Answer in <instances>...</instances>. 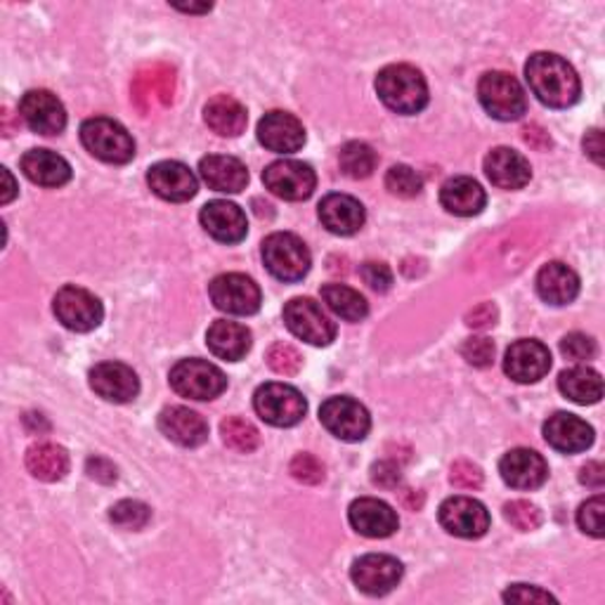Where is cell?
Wrapping results in <instances>:
<instances>
[{
    "label": "cell",
    "mask_w": 605,
    "mask_h": 605,
    "mask_svg": "<svg viewBox=\"0 0 605 605\" xmlns=\"http://www.w3.org/2000/svg\"><path fill=\"white\" fill-rule=\"evenodd\" d=\"M284 322L294 336L310 345H329L336 339V324L312 298H292L284 306Z\"/></svg>",
    "instance_id": "cell-8"
},
{
    "label": "cell",
    "mask_w": 605,
    "mask_h": 605,
    "mask_svg": "<svg viewBox=\"0 0 605 605\" xmlns=\"http://www.w3.org/2000/svg\"><path fill=\"white\" fill-rule=\"evenodd\" d=\"M461 355L473 367H489L495 359V343L485 336H473L461 345Z\"/></svg>",
    "instance_id": "cell-46"
},
{
    "label": "cell",
    "mask_w": 605,
    "mask_h": 605,
    "mask_svg": "<svg viewBox=\"0 0 605 605\" xmlns=\"http://www.w3.org/2000/svg\"><path fill=\"white\" fill-rule=\"evenodd\" d=\"M402 572L405 570H402V564L398 558L385 554H367L355 560L351 578L359 592H365L369 596H385L400 584Z\"/></svg>",
    "instance_id": "cell-14"
},
{
    "label": "cell",
    "mask_w": 605,
    "mask_h": 605,
    "mask_svg": "<svg viewBox=\"0 0 605 605\" xmlns=\"http://www.w3.org/2000/svg\"><path fill=\"white\" fill-rule=\"evenodd\" d=\"M263 182L272 194L284 201H302L315 192L317 178L308 164L282 158L263 170Z\"/></svg>",
    "instance_id": "cell-13"
},
{
    "label": "cell",
    "mask_w": 605,
    "mask_h": 605,
    "mask_svg": "<svg viewBox=\"0 0 605 605\" xmlns=\"http://www.w3.org/2000/svg\"><path fill=\"white\" fill-rule=\"evenodd\" d=\"M206 345L215 357L227 359V363H239L251 351V331L244 324L218 320L206 331Z\"/></svg>",
    "instance_id": "cell-30"
},
{
    "label": "cell",
    "mask_w": 605,
    "mask_h": 605,
    "mask_svg": "<svg viewBox=\"0 0 605 605\" xmlns=\"http://www.w3.org/2000/svg\"><path fill=\"white\" fill-rule=\"evenodd\" d=\"M268 365L272 371L282 373V377H294L302 367L300 353L289 343H275L268 351Z\"/></svg>",
    "instance_id": "cell-42"
},
{
    "label": "cell",
    "mask_w": 605,
    "mask_h": 605,
    "mask_svg": "<svg viewBox=\"0 0 605 605\" xmlns=\"http://www.w3.org/2000/svg\"><path fill=\"white\" fill-rule=\"evenodd\" d=\"M320 422L331 436H336L343 442H359L365 440L371 419L369 412L353 398H329L320 407Z\"/></svg>",
    "instance_id": "cell-10"
},
{
    "label": "cell",
    "mask_w": 605,
    "mask_h": 605,
    "mask_svg": "<svg viewBox=\"0 0 605 605\" xmlns=\"http://www.w3.org/2000/svg\"><path fill=\"white\" fill-rule=\"evenodd\" d=\"M176 69L168 64H147L133 76V103L140 114H156L173 105L176 97Z\"/></svg>",
    "instance_id": "cell-9"
},
{
    "label": "cell",
    "mask_w": 605,
    "mask_h": 605,
    "mask_svg": "<svg viewBox=\"0 0 605 605\" xmlns=\"http://www.w3.org/2000/svg\"><path fill=\"white\" fill-rule=\"evenodd\" d=\"M551 369V353L535 339L515 341L503 357V371L515 383H537Z\"/></svg>",
    "instance_id": "cell-16"
},
{
    "label": "cell",
    "mask_w": 605,
    "mask_h": 605,
    "mask_svg": "<svg viewBox=\"0 0 605 605\" xmlns=\"http://www.w3.org/2000/svg\"><path fill=\"white\" fill-rule=\"evenodd\" d=\"M204 121L213 133H218L223 138H237L244 133V128H247L249 114L239 99L229 95H218L204 107Z\"/></svg>",
    "instance_id": "cell-33"
},
{
    "label": "cell",
    "mask_w": 605,
    "mask_h": 605,
    "mask_svg": "<svg viewBox=\"0 0 605 605\" xmlns=\"http://www.w3.org/2000/svg\"><path fill=\"white\" fill-rule=\"evenodd\" d=\"M537 294L549 306H568L580 294V277L566 263H549L537 275Z\"/></svg>",
    "instance_id": "cell-29"
},
{
    "label": "cell",
    "mask_w": 605,
    "mask_h": 605,
    "mask_svg": "<svg viewBox=\"0 0 605 605\" xmlns=\"http://www.w3.org/2000/svg\"><path fill=\"white\" fill-rule=\"evenodd\" d=\"M371 481L373 485H379V487H385V489H395L402 481V475H400V466L395 464V461H377V464L371 466Z\"/></svg>",
    "instance_id": "cell-50"
},
{
    "label": "cell",
    "mask_w": 605,
    "mask_h": 605,
    "mask_svg": "<svg viewBox=\"0 0 605 605\" xmlns=\"http://www.w3.org/2000/svg\"><path fill=\"white\" fill-rule=\"evenodd\" d=\"M162 434L180 448H199L209 438V424L204 416L187 407H166L158 416Z\"/></svg>",
    "instance_id": "cell-27"
},
{
    "label": "cell",
    "mask_w": 605,
    "mask_h": 605,
    "mask_svg": "<svg viewBox=\"0 0 605 605\" xmlns=\"http://www.w3.org/2000/svg\"><path fill=\"white\" fill-rule=\"evenodd\" d=\"M450 481L459 489H478L483 485V471L481 466L471 464V461H456L450 473Z\"/></svg>",
    "instance_id": "cell-48"
},
{
    "label": "cell",
    "mask_w": 605,
    "mask_h": 605,
    "mask_svg": "<svg viewBox=\"0 0 605 605\" xmlns=\"http://www.w3.org/2000/svg\"><path fill=\"white\" fill-rule=\"evenodd\" d=\"M0 170H3V180H5V190H3V197H0V201H3V204H10L12 197L17 194V187H14V180H12L8 168H0Z\"/></svg>",
    "instance_id": "cell-56"
},
{
    "label": "cell",
    "mask_w": 605,
    "mask_h": 605,
    "mask_svg": "<svg viewBox=\"0 0 605 605\" xmlns=\"http://www.w3.org/2000/svg\"><path fill=\"white\" fill-rule=\"evenodd\" d=\"M499 473L503 483L513 489H537L549 478V466L542 454L535 450L518 448L509 454H503L499 461Z\"/></svg>",
    "instance_id": "cell-21"
},
{
    "label": "cell",
    "mask_w": 605,
    "mask_h": 605,
    "mask_svg": "<svg viewBox=\"0 0 605 605\" xmlns=\"http://www.w3.org/2000/svg\"><path fill=\"white\" fill-rule=\"evenodd\" d=\"M402 503H405L407 509L416 511V509H419L422 503H424V497H422V495H416L414 489H405V493H402Z\"/></svg>",
    "instance_id": "cell-57"
},
{
    "label": "cell",
    "mask_w": 605,
    "mask_h": 605,
    "mask_svg": "<svg viewBox=\"0 0 605 605\" xmlns=\"http://www.w3.org/2000/svg\"><path fill=\"white\" fill-rule=\"evenodd\" d=\"M359 275H363L365 284L369 289H373L377 294H385L393 286V272L385 263H377L369 261L363 268H359Z\"/></svg>",
    "instance_id": "cell-47"
},
{
    "label": "cell",
    "mask_w": 605,
    "mask_h": 605,
    "mask_svg": "<svg viewBox=\"0 0 605 605\" xmlns=\"http://www.w3.org/2000/svg\"><path fill=\"white\" fill-rule=\"evenodd\" d=\"M26 468L34 478L43 483H57L62 481L69 471V454L60 444L40 442L28 448L26 452Z\"/></svg>",
    "instance_id": "cell-34"
},
{
    "label": "cell",
    "mask_w": 605,
    "mask_h": 605,
    "mask_svg": "<svg viewBox=\"0 0 605 605\" xmlns=\"http://www.w3.org/2000/svg\"><path fill=\"white\" fill-rule=\"evenodd\" d=\"M201 225L206 233L223 244H237L249 233L247 213H244L233 201L215 199L201 209Z\"/></svg>",
    "instance_id": "cell-22"
},
{
    "label": "cell",
    "mask_w": 605,
    "mask_h": 605,
    "mask_svg": "<svg viewBox=\"0 0 605 605\" xmlns=\"http://www.w3.org/2000/svg\"><path fill=\"white\" fill-rule=\"evenodd\" d=\"M485 201L487 197L481 182H475L473 178H466V176L450 178L440 190V204L450 213L461 215V218L478 215L485 209Z\"/></svg>",
    "instance_id": "cell-31"
},
{
    "label": "cell",
    "mask_w": 605,
    "mask_h": 605,
    "mask_svg": "<svg viewBox=\"0 0 605 605\" xmlns=\"http://www.w3.org/2000/svg\"><path fill=\"white\" fill-rule=\"evenodd\" d=\"M503 601H507V603H549V601H556V598L549 592H542L539 586L513 584L511 589L503 592Z\"/></svg>",
    "instance_id": "cell-49"
},
{
    "label": "cell",
    "mask_w": 605,
    "mask_h": 605,
    "mask_svg": "<svg viewBox=\"0 0 605 605\" xmlns=\"http://www.w3.org/2000/svg\"><path fill=\"white\" fill-rule=\"evenodd\" d=\"M322 298L331 312L339 315L345 322H359L365 320L369 312V302L363 294H357L355 289L345 284H327L322 286Z\"/></svg>",
    "instance_id": "cell-36"
},
{
    "label": "cell",
    "mask_w": 605,
    "mask_h": 605,
    "mask_svg": "<svg viewBox=\"0 0 605 605\" xmlns=\"http://www.w3.org/2000/svg\"><path fill=\"white\" fill-rule=\"evenodd\" d=\"M603 511H605L603 497H594V499L584 501L578 511V525L582 527V532L601 539L603 537Z\"/></svg>",
    "instance_id": "cell-45"
},
{
    "label": "cell",
    "mask_w": 605,
    "mask_h": 605,
    "mask_svg": "<svg viewBox=\"0 0 605 605\" xmlns=\"http://www.w3.org/2000/svg\"><path fill=\"white\" fill-rule=\"evenodd\" d=\"M503 518L521 532H532L542 525V511L535 507V503H530L525 499L509 501L507 507H503Z\"/></svg>",
    "instance_id": "cell-41"
},
{
    "label": "cell",
    "mask_w": 605,
    "mask_h": 605,
    "mask_svg": "<svg viewBox=\"0 0 605 605\" xmlns=\"http://www.w3.org/2000/svg\"><path fill=\"white\" fill-rule=\"evenodd\" d=\"M109 518H111L114 525H119L123 530H142L150 523L152 511H150L147 503L126 499V501H119L117 507H111Z\"/></svg>",
    "instance_id": "cell-40"
},
{
    "label": "cell",
    "mask_w": 605,
    "mask_h": 605,
    "mask_svg": "<svg viewBox=\"0 0 605 605\" xmlns=\"http://www.w3.org/2000/svg\"><path fill=\"white\" fill-rule=\"evenodd\" d=\"M176 8L182 12H209L211 3L209 5H176Z\"/></svg>",
    "instance_id": "cell-58"
},
{
    "label": "cell",
    "mask_w": 605,
    "mask_h": 605,
    "mask_svg": "<svg viewBox=\"0 0 605 605\" xmlns=\"http://www.w3.org/2000/svg\"><path fill=\"white\" fill-rule=\"evenodd\" d=\"M24 176L40 187H62L71 180L67 158L50 150H32L22 156Z\"/></svg>",
    "instance_id": "cell-32"
},
{
    "label": "cell",
    "mask_w": 605,
    "mask_h": 605,
    "mask_svg": "<svg viewBox=\"0 0 605 605\" xmlns=\"http://www.w3.org/2000/svg\"><path fill=\"white\" fill-rule=\"evenodd\" d=\"M385 187H388V192L400 199H412L422 192L424 182H422L419 173H416L414 168H410L405 164H398L385 173Z\"/></svg>",
    "instance_id": "cell-39"
},
{
    "label": "cell",
    "mask_w": 605,
    "mask_h": 605,
    "mask_svg": "<svg viewBox=\"0 0 605 605\" xmlns=\"http://www.w3.org/2000/svg\"><path fill=\"white\" fill-rule=\"evenodd\" d=\"M525 79L530 91L542 105L551 109L572 107L580 99L582 83L564 57L554 52H535L525 64Z\"/></svg>",
    "instance_id": "cell-1"
},
{
    "label": "cell",
    "mask_w": 605,
    "mask_h": 605,
    "mask_svg": "<svg viewBox=\"0 0 605 605\" xmlns=\"http://www.w3.org/2000/svg\"><path fill=\"white\" fill-rule=\"evenodd\" d=\"M20 114L38 135H60L67 126L64 105L50 91H28L20 103Z\"/></svg>",
    "instance_id": "cell-17"
},
{
    "label": "cell",
    "mask_w": 605,
    "mask_h": 605,
    "mask_svg": "<svg viewBox=\"0 0 605 605\" xmlns=\"http://www.w3.org/2000/svg\"><path fill=\"white\" fill-rule=\"evenodd\" d=\"M365 206L348 194H329L320 201V221L331 235L351 237L365 225Z\"/></svg>",
    "instance_id": "cell-26"
},
{
    "label": "cell",
    "mask_w": 605,
    "mask_h": 605,
    "mask_svg": "<svg viewBox=\"0 0 605 605\" xmlns=\"http://www.w3.org/2000/svg\"><path fill=\"white\" fill-rule=\"evenodd\" d=\"M339 164L345 176L353 180L369 178L379 164V156L367 142H348L339 154Z\"/></svg>",
    "instance_id": "cell-37"
},
{
    "label": "cell",
    "mask_w": 605,
    "mask_h": 605,
    "mask_svg": "<svg viewBox=\"0 0 605 605\" xmlns=\"http://www.w3.org/2000/svg\"><path fill=\"white\" fill-rule=\"evenodd\" d=\"M258 140L270 152L294 154L306 145V128L286 111H270L258 123Z\"/></svg>",
    "instance_id": "cell-18"
},
{
    "label": "cell",
    "mask_w": 605,
    "mask_h": 605,
    "mask_svg": "<svg viewBox=\"0 0 605 605\" xmlns=\"http://www.w3.org/2000/svg\"><path fill=\"white\" fill-rule=\"evenodd\" d=\"M91 388L103 400L123 405V402H131L138 398L140 381L138 373L128 365L99 363L91 369Z\"/></svg>",
    "instance_id": "cell-19"
},
{
    "label": "cell",
    "mask_w": 605,
    "mask_h": 605,
    "mask_svg": "<svg viewBox=\"0 0 605 605\" xmlns=\"http://www.w3.org/2000/svg\"><path fill=\"white\" fill-rule=\"evenodd\" d=\"M256 414L270 426L292 428L302 422L308 412V402L296 388L286 383H265L253 395Z\"/></svg>",
    "instance_id": "cell-7"
},
{
    "label": "cell",
    "mask_w": 605,
    "mask_h": 605,
    "mask_svg": "<svg viewBox=\"0 0 605 605\" xmlns=\"http://www.w3.org/2000/svg\"><path fill=\"white\" fill-rule=\"evenodd\" d=\"M263 263L280 282H300L310 272L312 256L300 237L275 233L263 241Z\"/></svg>",
    "instance_id": "cell-4"
},
{
    "label": "cell",
    "mask_w": 605,
    "mask_h": 605,
    "mask_svg": "<svg viewBox=\"0 0 605 605\" xmlns=\"http://www.w3.org/2000/svg\"><path fill=\"white\" fill-rule=\"evenodd\" d=\"M481 105L497 121H518L527 111L523 85L507 71H487L478 83Z\"/></svg>",
    "instance_id": "cell-5"
},
{
    "label": "cell",
    "mask_w": 605,
    "mask_h": 605,
    "mask_svg": "<svg viewBox=\"0 0 605 605\" xmlns=\"http://www.w3.org/2000/svg\"><path fill=\"white\" fill-rule=\"evenodd\" d=\"M544 438L554 450L566 454H578L592 448L594 442V428L584 419L568 412H558L549 416V422L544 424Z\"/></svg>",
    "instance_id": "cell-23"
},
{
    "label": "cell",
    "mask_w": 605,
    "mask_h": 605,
    "mask_svg": "<svg viewBox=\"0 0 605 605\" xmlns=\"http://www.w3.org/2000/svg\"><path fill=\"white\" fill-rule=\"evenodd\" d=\"M85 473H88L93 481L105 483V485L117 481V466H114L109 459H103V456H91L88 461H85Z\"/></svg>",
    "instance_id": "cell-51"
},
{
    "label": "cell",
    "mask_w": 605,
    "mask_h": 605,
    "mask_svg": "<svg viewBox=\"0 0 605 605\" xmlns=\"http://www.w3.org/2000/svg\"><path fill=\"white\" fill-rule=\"evenodd\" d=\"M348 521L355 527V532L369 539L391 537L400 525L398 513L388 507L385 501L373 497L355 499L348 509Z\"/></svg>",
    "instance_id": "cell-20"
},
{
    "label": "cell",
    "mask_w": 605,
    "mask_h": 605,
    "mask_svg": "<svg viewBox=\"0 0 605 605\" xmlns=\"http://www.w3.org/2000/svg\"><path fill=\"white\" fill-rule=\"evenodd\" d=\"M485 176L499 190H523L532 178V168L521 152L497 147L485 156Z\"/></svg>",
    "instance_id": "cell-25"
},
{
    "label": "cell",
    "mask_w": 605,
    "mask_h": 605,
    "mask_svg": "<svg viewBox=\"0 0 605 605\" xmlns=\"http://www.w3.org/2000/svg\"><path fill=\"white\" fill-rule=\"evenodd\" d=\"M199 173L211 190L225 194H239L249 182L247 166L239 158L225 154H211L201 158Z\"/></svg>",
    "instance_id": "cell-28"
},
{
    "label": "cell",
    "mask_w": 605,
    "mask_h": 605,
    "mask_svg": "<svg viewBox=\"0 0 605 605\" xmlns=\"http://www.w3.org/2000/svg\"><path fill=\"white\" fill-rule=\"evenodd\" d=\"M440 525L454 537L478 539L489 530V513L478 499L450 497L440 507Z\"/></svg>",
    "instance_id": "cell-15"
},
{
    "label": "cell",
    "mask_w": 605,
    "mask_h": 605,
    "mask_svg": "<svg viewBox=\"0 0 605 605\" xmlns=\"http://www.w3.org/2000/svg\"><path fill=\"white\" fill-rule=\"evenodd\" d=\"M523 133H525L523 138H525V142H527V145H532V147H537V150H544V145H542V142H539V138H542V140H549V135H546V133L542 131V128H539V126H527Z\"/></svg>",
    "instance_id": "cell-55"
},
{
    "label": "cell",
    "mask_w": 605,
    "mask_h": 605,
    "mask_svg": "<svg viewBox=\"0 0 605 605\" xmlns=\"http://www.w3.org/2000/svg\"><path fill=\"white\" fill-rule=\"evenodd\" d=\"M560 353L572 363H589V359L596 357V343L592 336L574 331V334H568L560 341Z\"/></svg>",
    "instance_id": "cell-44"
},
{
    "label": "cell",
    "mask_w": 605,
    "mask_h": 605,
    "mask_svg": "<svg viewBox=\"0 0 605 605\" xmlns=\"http://www.w3.org/2000/svg\"><path fill=\"white\" fill-rule=\"evenodd\" d=\"M584 150L586 154L594 158L596 164H603V135L598 128H594V131H589L586 138H584Z\"/></svg>",
    "instance_id": "cell-54"
},
{
    "label": "cell",
    "mask_w": 605,
    "mask_h": 605,
    "mask_svg": "<svg viewBox=\"0 0 605 605\" xmlns=\"http://www.w3.org/2000/svg\"><path fill=\"white\" fill-rule=\"evenodd\" d=\"M377 93L381 103L398 114H419L428 105V85L419 69L391 64L379 71Z\"/></svg>",
    "instance_id": "cell-2"
},
{
    "label": "cell",
    "mask_w": 605,
    "mask_h": 605,
    "mask_svg": "<svg viewBox=\"0 0 605 605\" xmlns=\"http://www.w3.org/2000/svg\"><path fill=\"white\" fill-rule=\"evenodd\" d=\"M213 306L227 315H253L261 310V289L258 284L239 272L215 277L209 286Z\"/></svg>",
    "instance_id": "cell-11"
},
{
    "label": "cell",
    "mask_w": 605,
    "mask_h": 605,
    "mask_svg": "<svg viewBox=\"0 0 605 605\" xmlns=\"http://www.w3.org/2000/svg\"><path fill=\"white\" fill-rule=\"evenodd\" d=\"M580 483L586 485V487L601 489L603 483H605V468H603V464H598V461H589V464L582 466V471H580Z\"/></svg>",
    "instance_id": "cell-53"
},
{
    "label": "cell",
    "mask_w": 605,
    "mask_h": 605,
    "mask_svg": "<svg viewBox=\"0 0 605 605\" xmlns=\"http://www.w3.org/2000/svg\"><path fill=\"white\" fill-rule=\"evenodd\" d=\"M292 475L302 483V485H320L324 481V466H322V461L312 456V454H296L292 459V466H289Z\"/></svg>",
    "instance_id": "cell-43"
},
{
    "label": "cell",
    "mask_w": 605,
    "mask_h": 605,
    "mask_svg": "<svg viewBox=\"0 0 605 605\" xmlns=\"http://www.w3.org/2000/svg\"><path fill=\"white\" fill-rule=\"evenodd\" d=\"M221 436L227 448L239 454H249L261 444V434H258L256 426L247 419H239V416H227L221 424Z\"/></svg>",
    "instance_id": "cell-38"
},
{
    "label": "cell",
    "mask_w": 605,
    "mask_h": 605,
    "mask_svg": "<svg viewBox=\"0 0 605 605\" xmlns=\"http://www.w3.org/2000/svg\"><path fill=\"white\" fill-rule=\"evenodd\" d=\"M173 391H176L180 398H190V400H215L218 395L225 393L227 379L225 373L206 363V359H180V363L170 369L168 377Z\"/></svg>",
    "instance_id": "cell-6"
},
{
    "label": "cell",
    "mask_w": 605,
    "mask_h": 605,
    "mask_svg": "<svg viewBox=\"0 0 605 605\" xmlns=\"http://www.w3.org/2000/svg\"><path fill=\"white\" fill-rule=\"evenodd\" d=\"M558 388L578 405H596L603 398V379L592 367H572L558 377Z\"/></svg>",
    "instance_id": "cell-35"
},
{
    "label": "cell",
    "mask_w": 605,
    "mask_h": 605,
    "mask_svg": "<svg viewBox=\"0 0 605 605\" xmlns=\"http://www.w3.org/2000/svg\"><path fill=\"white\" fill-rule=\"evenodd\" d=\"M147 182L156 197H162L166 201H176V204H180V201H190L199 190L194 173L190 170V166H185L180 162L154 164L147 173Z\"/></svg>",
    "instance_id": "cell-24"
},
{
    "label": "cell",
    "mask_w": 605,
    "mask_h": 605,
    "mask_svg": "<svg viewBox=\"0 0 605 605\" xmlns=\"http://www.w3.org/2000/svg\"><path fill=\"white\" fill-rule=\"evenodd\" d=\"M81 142L95 158L105 164H128L135 156V142L126 128L107 117L83 121Z\"/></svg>",
    "instance_id": "cell-3"
},
{
    "label": "cell",
    "mask_w": 605,
    "mask_h": 605,
    "mask_svg": "<svg viewBox=\"0 0 605 605\" xmlns=\"http://www.w3.org/2000/svg\"><path fill=\"white\" fill-rule=\"evenodd\" d=\"M466 324L473 327V329L495 327V324H497V308L493 306V302H481L478 308H473V310L466 315Z\"/></svg>",
    "instance_id": "cell-52"
},
{
    "label": "cell",
    "mask_w": 605,
    "mask_h": 605,
    "mask_svg": "<svg viewBox=\"0 0 605 605\" xmlns=\"http://www.w3.org/2000/svg\"><path fill=\"white\" fill-rule=\"evenodd\" d=\"M55 315L67 329L79 331H93L99 327L105 317L103 302H99L91 292L81 289V286H64L55 296Z\"/></svg>",
    "instance_id": "cell-12"
}]
</instances>
